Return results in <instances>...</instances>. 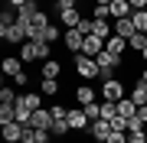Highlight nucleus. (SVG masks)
Returning <instances> with one entry per match:
<instances>
[{"mask_svg": "<svg viewBox=\"0 0 147 143\" xmlns=\"http://www.w3.org/2000/svg\"><path fill=\"white\" fill-rule=\"evenodd\" d=\"M49 49H53V46H49L46 39H26V43L20 46V59H23V62H46Z\"/></svg>", "mask_w": 147, "mask_h": 143, "instance_id": "1", "label": "nucleus"}, {"mask_svg": "<svg viewBox=\"0 0 147 143\" xmlns=\"http://www.w3.org/2000/svg\"><path fill=\"white\" fill-rule=\"evenodd\" d=\"M75 72H79L82 75V78H98V75H101V69H98V62H95V59L92 55H75Z\"/></svg>", "mask_w": 147, "mask_h": 143, "instance_id": "2", "label": "nucleus"}, {"mask_svg": "<svg viewBox=\"0 0 147 143\" xmlns=\"http://www.w3.org/2000/svg\"><path fill=\"white\" fill-rule=\"evenodd\" d=\"M95 62H98V69H101L105 78H111V69H121V55H118V52H108V49L95 55Z\"/></svg>", "mask_w": 147, "mask_h": 143, "instance_id": "3", "label": "nucleus"}, {"mask_svg": "<svg viewBox=\"0 0 147 143\" xmlns=\"http://www.w3.org/2000/svg\"><path fill=\"white\" fill-rule=\"evenodd\" d=\"M46 26H49V13H42V10H39V13L26 23V39H42Z\"/></svg>", "mask_w": 147, "mask_h": 143, "instance_id": "4", "label": "nucleus"}, {"mask_svg": "<svg viewBox=\"0 0 147 143\" xmlns=\"http://www.w3.org/2000/svg\"><path fill=\"white\" fill-rule=\"evenodd\" d=\"M0 36H3L7 43H20L23 46V43H26V26L16 20V23H10V26H0Z\"/></svg>", "mask_w": 147, "mask_h": 143, "instance_id": "5", "label": "nucleus"}, {"mask_svg": "<svg viewBox=\"0 0 147 143\" xmlns=\"http://www.w3.org/2000/svg\"><path fill=\"white\" fill-rule=\"evenodd\" d=\"M33 127L36 130H53V124H56V117H53V111H49V107H39V111H33ZM26 124V127H30Z\"/></svg>", "mask_w": 147, "mask_h": 143, "instance_id": "6", "label": "nucleus"}, {"mask_svg": "<svg viewBox=\"0 0 147 143\" xmlns=\"http://www.w3.org/2000/svg\"><path fill=\"white\" fill-rule=\"evenodd\" d=\"M101 98H105V101H121V98H124V85H121L118 78H105V85H101Z\"/></svg>", "mask_w": 147, "mask_h": 143, "instance_id": "7", "label": "nucleus"}, {"mask_svg": "<svg viewBox=\"0 0 147 143\" xmlns=\"http://www.w3.org/2000/svg\"><path fill=\"white\" fill-rule=\"evenodd\" d=\"M65 120H69V127H72V130H88V127H92V120H88V114H85V107H72Z\"/></svg>", "mask_w": 147, "mask_h": 143, "instance_id": "8", "label": "nucleus"}, {"mask_svg": "<svg viewBox=\"0 0 147 143\" xmlns=\"http://www.w3.org/2000/svg\"><path fill=\"white\" fill-rule=\"evenodd\" d=\"M62 43H65L69 52H75V55H79V52H82V46H85V36H82L79 29H65V33H62Z\"/></svg>", "mask_w": 147, "mask_h": 143, "instance_id": "9", "label": "nucleus"}, {"mask_svg": "<svg viewBox=\"0 0 147 143\" xmlns=\"http://www.w3.org/2000/svg\"><path fill=\"white\" fill-rule=\"evenodd\" d=\"M88 133H92V140H108L111 137V124L105 120V117H98V120H92Z\"/></svg>", "mask_w": 147, "mask_h": 143, "instance_id": "10", "label": "nucleus"}, {"mask_svg": "<svg viewBox=\"0 0 147 143\" xmlns=\"http://www.w3.org/2000/svg\"><path fill=\"white\" fill-rule=\"evenodd\" d=\"M98 52H105V39L101 36H85V46H82V55H98Z\"/></svg>", "mask_w": 147, "mask_h": 143, "instance_id": "11", "label": "nucleus"}, {"mask_svg": "<svg viewBox=\"0 0 147 143\" xmlns=\"http://www.w3.org/2000/svg\"><path fill=\"white\" fill-rule=\"evenodd\" d=\"M134 33H137V26H134V20H131V16H124V20H115V36L131 39Z\"/></svg>", "mask_w": 147, "mask_h": 143, "instance_id": "12", "label": "nucleus"}, {"mask_svg": "<svg viewBox=\"0 0 147 143\" xmlns=\"http://www.w3.org/2000/svg\"><path fill=\"white\" fill-rule=\"evenodd\" d=\"M82 20H85V16H82L79 10H62V13H59V23H62L65 29H75Z\"/></svg>", "mask_w": 147, "mask_h": 143, "instance_id": "13", "label": "nucleus"}, {"mask_svg": "<svg viewBox=\"0 0 147 143\" xmlns=\"http://www.w3.org/2000/svg\"><path fill=\"white\" fill-rule=\"evenodd\" d=\"M36 13H39V7H36V0H30V3H23L20 10H16V20H20L23 26H26V23H30L33 16H36Z\"/></svg>", "mask_w": 147, "mask_h": 143, "instance_id": "14", "label": "nucleus"}, {"mask_svg": "<svg viewBox=\"0 0 147 143\" xmlns=\"http://www.w3.org/2000/svg\"><path fill=\"white\" fill-rule=\"evenodd\" d=\"M42 98H46L42 91H30V94H20V104H26L30 111H39V107H42Z\"/></svg>", "mask_w": 147, "mask_h": 143, "instance_id": "15", "label": "nucleus"}, {"mask_svg": "<svg viewBox=\"0 0 147 143\" xmlns=\"http://www.w3.org/2000/svg\"><path fill=\"white\" fill-rule=\"evenodd\" d=\"M59 72H62V65L56 62V59H46L39 69V78H59Z\"/></svg>", "mask_w": 147, "mask_h": 143, "instance_id": "16", "label": "nucleus"}, {"mask_svg": "<svg viewBox=\"0 0 147 143\" xmlns=\"http://www.w3.org/2000/svg\"><path fill=\"white\" fill-rule=\"evenodd\" d=\"M115 104H118V114H121V117H127V120L137 117V104H134L131 98H121V101H115Z\"/></svg>", "mask_w": 147, "mask_h": 143, "instance_id": "17", "label": "nucleus"}, {"mask_svg": "<svg viewBox=\"0 0 147 143\" xmlns=\"http://www.w3.org/2000/svg\"><path fill=\"white\" fill-rule=\"evenodd\" d=\"M105 49H108V52H118V55H121V52L127 49V39H124V36H115V33H111V36L105 39Z\"/></svg>", "mask_w": 147, "mask_h": 143, "instance_id": "18", "label": "nucleus"}, {"mask_svg": "<svg viewBox=\"0 0 147 143\" xmlns=\"http://www.w3.org/2000/svg\"><path fill=\"white\" fill-rule=\"evenodd\" d=\"M134 10H131V3H127V0H115V3H111V16H115V20H124V16H131Z\"/></svg>", "mask_w": 147, "mask_h": 143, "instance_id": "19", "label": "nucleus"}, {"mask_svg": "<svg viewBox=\"0 0 147 143\" xmlns=\"http://www.w3.org/2000/svg\"><path fill=\"white\" fill-rule=\"evenodd\" d=\"M3 72L10 75V78H13V75H20V72H23V59H16V55H7V59H3Z\"/></svg>", "mask_w": 147, "mask_h": 143, "instance_id": "20", "label": "nucleus"}, {"mask_svg": "<svg viewBox=\"0 0 147 143\" xmlns=\"http://www.w3.org/2000/svg\"><path fill=\"white\" fill-rule=\"evenodd\" d=\"M59 88H62V85H59V78H42V81H39V91H42L46 98H56Z\"/></svg>", "mask_w": 147, "mask_h": 143, "instance_id": "21", "label": "nucleus"}, {"mask_svg": "<svg viewBox=\"0 0 147 143\" xmlns=\"http://www.w3.org/2000/svg\"><path fill=\"white\" fill-rule=\"evenodd\" d=\"M20 137H23V124L7 120V124H3V140H20Z\"/></svg>", "mask_w": 147, "mask_h": 143, "instance_id": "22", "label": "nucleus"}, {"mask_svg": "<svg viewBox=\"0 0 147 143\" xmlns=\"http://www.w3.org/2000/svg\"><path fill=\"white\" fill-rule=\"evenodd\" d=\"M131 101H134L137 107H144V104H147V85H144L141 78H137V85H134V91H131Z\"/></svg>", "mask_w": 147, "mask_h": 143, "instance_id": "23", "label": "nucleus"}, {"mask_svg": "<svg viewBox=\"0 0 147 143\" xmlns=\"http://www.w3.org/2000/svg\"><path fill=\"white\" fill-rule=\"evenodd\" d=\"M127 49H134V52L141 55L144 49H147V33H134V36L127 39Z\"/></svg>", "mask_w": 147, "mask_h": 143, "instance_id": "24", "label": "nucleus"}, {"mask_svg": "<svg viewBox=\"0 0 147 143\" xmlns=\"http://www.w3.org/2000/svg\"><path fill=\"white\" fill-rule=\"evenodd\" d=\"M75 101H79L82 107H85V104H92V101H95V91H92L88 85H82V88H75Z\"/></svg>", "mask_w": 147, "mask_h": 143, "instance_id": "25", "label": "nucleus"}, {"mask_svg": "<svg viewBox=\"0 0 147 143\" xmlns=\"http://www.w3.org/2000/svg\"><path fill=\"white\" fill-rule=\"evenodd\" d=\"M92 36H101V39H108V36H111V23H108V20H95V26H92Z\"/></svg>", "mask_w": 147, "mask_h": 143, "instance_id": "26", "label": "nucleus"}, {"mask_svg": "<svg viewBox=\"0 0 147 143\" xmlns=\"http://www.w3.org/2000/svg\"><path fill=\"white\" fill-rule=\"evenodd\" d=\"M131 20H134L137 33H147V10H134V13H131Z\"/></svg>", "mask_w": 147, "mask_h": 143, "instance_id": "27", "label": "nucleus"}, {"mask_svg": "<svg viewBox=\"0 0 147 143\" xmlns=\"http://www.w3.org/2000/svg\"><path fill=\"white\" fill-rule=\"evenodd\" d=\"M108 16H111V7H108V3H95L92 20H108Z\"/></svg>", "mask_w": 147, "mask_h": 143, "instance_id": "28", "label": "nucleus"}, {"mask_svg": "<svg viewBox=\"0 0 147 143\" xmlns=\"http://www.w3.org/2000/svg\"><path fill=\"white\" fill-rule=\"evenodd\" d=\"M108 124H111V130H121V133H127V124H131V120H127V117H121V114H115Z\"/></svg>", "mask_w": 147, "mask_h": 143, "instance_id": "29", "label": "nucleus"}, {"mask_svg": "<svg viewBox=\"0 0 147 143\" xmlns=\"http://www.w3.org/2000/svg\"><path fill=\"white\" fill-rule=\"evenodd\" d=\"M0 101H3V104H16V101H20V94H16L13 88L3 85V88H0Z\"/></svg>", "mask_w": 147, "mask_h": 143, "instance_id": "30", "label": "nucleus"}, {"mask_svg": "<svg viewBox=\"0 0 147 143\" xmlns=\"http://www.w3.org/2000/svg\"><path fill=\"white\" fill-rule=\"evenodd\" d=\"M85 114H88V120H98V117H101V104H98V101L85 104Z\"/></svg>", "mask_w": 147, "mask_h": 143, "instance_id": "31", "label": "nucleus"}, {"mask_svg": "<svg viewBox=\"0 0 147 143\" xmlns=\"http://www.w3.org/2000/svg\"><path fill=\"white\" fill-rule=\"evenodd\" d=\"M42 39H46V43L53 46L56 39H59V26H53V23H49V26H46V33H42Z\"/></svg>", "mask_w": 147, "mask_h": 143, "instance_id": "32", "label": "nucleus"}, {"mask_svg": "<svg viewBox=\"0 0 147 143\" xmlns=\"http://www.w3.org/2000/svg\"><path fill=\"white\" fill-rule=\"evenodd\" d=\"M49 111H53V117H56V120H65V117H69V107H65V104H53Z\"/></svg>", "mask_w": 147, "mask_h": 143, "instance_id": "33", "label": "nucleus"}, {"mask_svg": "<svg viewBox=\"0 0 147 143\" xmlns=\"http://www.w3.org/2000/svg\"><path fill=\"white\" fill-rule=\"evenodd\" d=\"M69 130H72V127H69V120H56V124H53V133H56V137H65Z\"/></svg>", "mask_w": 147, "mask_h": 143, "instance_id": "34", "label": "nucleus"}, {"mask_svg": "<svg viewBox=\"0 0 147 143\" xmlns=\"http://www.w3.org/2000/svg\"><path fill=\"white\" fill-rule=\"evenodd\" d=\"M127 143H147V133L144 130H131L127 133Z\"/></svg>", "mask_w": 147, "mask_h": 143, "instance_id": "35", "label": "nucleus"}, {"mask_svg": "<svg viewBox=\"0 0 147 143\" xmlns=\"http://www.w3.org/2000/svg\"><path fill=\"white\" fill-rule=\"evenodd\" d=\"M56 10L62 13V10H75V0H56Z\"/></svg>", "mask_w": 147, "mask_h": 143, "instance_id": "36", "label": "nucleus"}, {"mask_svg": "<svg viewBox=\"0 0 147 143\" xmlns=\"http://www.w3.org/2000/svg\"><path fill=\"white\" fill-rule=\"evenodd\" d=\"M13 85H20V88H23V85H30V75H26V72H20V75H13Z\"/></svg>", "mask_w": 147, "mask_h": 143, "instance_id": "37", "label": "nucleus"}, {"mask_svg": "<svg viewBox=\"0 0 147 143\" xmlns=\"http://www.w3.org/2000/svg\"><path fill=\"white\" fill-rule=\"evenodd\" d=\"M131 3V10H147V0H127Z\"/></svg>", "mask_w": 147, "mask_h": 143, "instance_id": "38", "label": "nucleus"}, {"mask_svg": "<svg viewBox=\"0 0 147 143\" xmlns=\"http://www.w3.org/2000/svg\"><path fill=\"white\" fill-rule=\"evenodd\" d=\"M23 3H30V0H7V7H13V10H20Z\"/></svg>", "mask_w": 147, "mask_h": 143, "instance_id": "39", "label": "nucleus"}, {"mask_svg": "<svg viewBox=\"0 0 147 143\" xmlns=\"http://www.w3.org/2000/svg\"><path fill=\"white\" fill-rule=\"evenodd\" d=\"M137 117H141V120L147 124V104H144V107H137Z\"/></svg>", "mask_w": 147, "mask_h": 143, "instance_id": "40", "label": "nucleus"}, {"mask_svg": "<svg viewBox=\"0 0 147 143\" xmlns=\"http://www.w3.org/2000/svg\"><path fill=\"white\" fill-rule=\"evenodd\" d=\"M141 81H144V85H147V65H144V72H141Z\"/></svg>", "mask_w": 147, "mask_h": 143, "instance_id": "41", "label": "nucleus"}, {"mask_svg": "<svg viewBox=\"0 0 147 143\" xmlns=\"http://www.w3.org/2000/svg\"><path fill=\"white\" fill-rule=\"evenodd\" d=\"M141 59H144V65H147V49H144V52H141Z\"/></svg>", "mask_w": 147, "mask_h": 143, "instance_id": "42", "label": "nucleus"}, {"mask_svg": "<svg viewBox=\"0 0 147 143\" xmlns=\"http://www.w3.org/2000/svg\"><path fill=\"white\" fill-rule=\"evenodd\" d=\"M3 143H20V140H3Z\"/></svg>", "mask_w": 147, "mask_h": 143, "instance_id": "43", "label": "nucleus"}, {"mask_svg": "<svg viewBox=\"0 0 147 143\" xmlns=\"http://www.w3.org/2000/svg\"><path fill=\"white\" fill-rule=\"evenodd\" d=\"M92 143H108V140H92Z\"/></svg>", "mask_w": 147, "mask_h": 143, "instance_id": "44", "label": "nucleus"}, {"mask_svg": "<svg viewBox=\"0 0 147 143\" xmlns=\"http://www.w3.org/2000/svg\"><path fill=\"white\" fill-rule=\"evenodd\" d=\"M144 133H147V124H144Z\"/></svg>", "mask_w": 147, "mask_h": 143, "instance_id": "45", "label": "nucleus"}]
</instances>
